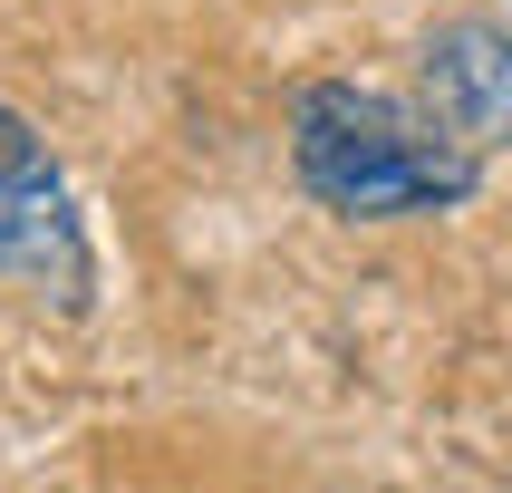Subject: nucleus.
<instances>
[{
  "label": "nucleus",
  "mask_w": 512,
  "mask_h": 493,
  "mask_svg": "<svg viewBox=\"0 0 512 493\" xmlns=\"http://www.w3.org/2000/svg\"><path fill=\"white\" fill-rule=\"evenodd\" d=\"M426 107L455 145H512V29L503 20H445L426 29Z\"/></svg>",
  "instance_id": "3"
},
{
  "label": "nucleus",
  "mask_w": 512,
  "mask_h": 493,
  "mask_svg": "<svg viewBox=\"0 0 512 493\" xmlns=\"http://www.w3.org/2000/svg\"><path fill=\"white\" fill-rule=\"evenodd\" d=\"M290 165L329 213L348 223H406V213H445L474 194L484 155L455 145L435 116L397 107L387 87L319 78L290 97Z\"/></svg>",
  "instance_id": "1"
},
{
  "label": "nucleus",
  "mask_w": 512,
  "mask_h": 493,
  "mask_svg": "<svg viewBox=\"0 0 512 493\" xmlns=\"http://www.w3.org/2000/svg\"><path fill=\"white\" fill-rule=\"evenodd\" d=\"M0 281L39 290V300H68V310H87V281H97L78 203H68V184L49 165V136L10 97H0Z\"/></svg>",
  "instance_id": "2"
}]
</instances>
